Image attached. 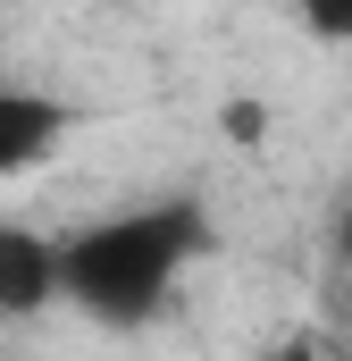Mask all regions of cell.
<instances>
[{
    "label": "cell",
    "instance_id": "cell-1",
    "mask_svg": "<svg viewBox=\"0 0 352 361\" xmlns=\"http://www.w3.org/2000/svg\"><path fill=\"white\" fill-rule=\"evenodd\" d=\"M201 244H210V219L193 193L109 210L68 235V302L101 328H143L168 311L176 277L201 261Z\"/></svg>",
    "mask_w": 352,
    "mask_h": 361
},
{
    "label": "cell",
    "instance_id": "cell-2",
    "mask_svg": "<svg viewBox=\"0 0 352 361\" xmlns=\"http://www.w3.org/2000/svg\"><path fill=\"white\" fill-rule=\"evenodd\" d=\"M51 302H68V235L0 219V319H34Z\"/></svg>",
    "mask_w": 352,
    "mask_h": 361
},
{
    "label": "cell",
    "instance_id": "cell-3",
    "mask_svg": "<svg viewBox=\"0 0 352 361\" xmlns=\"http://www.w3.org/2000/svg\"><path fill=\"white\" fill-rule=\"evenodd\" d=\"M76 135V109L59 92H34V85H0V177H25L42 169L59 143Z\"/></svg>",
    "mask_w": 352,
    "mask_h": 361
},
{
    "label": "cell",
    "instance_id": "cell-4",
    "mask_svg": "<svg viewBox=\"0 0 352 361\" xmlns=\"http://www.w3.org/2000/svg\"><path fill=\"white\" fill-rule=\"evenodd\" d=\"M218 135H227V143H244V152H260V143H268V101H260V92L218 101Z\"/></svg>",
    "mask_w": 352,
    "mask_h": 361
},
{
    "label": "cell",
    "instance_id": "cell-5",
    "mask_svg": "<svg viewBox=\"0 0 352 361\" xmlns=\"http://www.w3.org/2000/svg\"><path fill=\"white\" fill-rule=\"evenodd\" d=\"M294 25L310 42H352V0H294Z\"/></svg>",
    "mask_w": 352,
    "mask_h": 361
},
{
    "label": "cell",
    "instance_id": "cell-6",
    "mask_svg": "<svg viewBox=\"0 0 352 361\" xmlns=\"http://www.w3.org/2000/svg\"><path fill=\"white\" fill-rule=\"evenodd\" d=\"M268 361H319V336H310V328H285V336L268 345Z\"/></svg>",
    "mask_w": 352,
    "mask_h": 361
},
{
    "label": "cell",
    "instance_id": "cell-7",
    "mask_svg": "<svg viewBox=\"0 0 352 361\" xmlns=\"http://www.w3.org/2000/svg\"><path fill=\"white\" fill-rule=\"evenodd\" d=\"M344 269H352V219H344Z\"/></svg>",
    "mask_w": 352,
    "mask_h": 361
},
{
    "label": "cell",
    "instance_id": "cell-8",
    "mask_svg": "<svg viewBox=\"0 0 352 361\" xmlns=\"http://www.w3.org/2000/svg\"><path fill=\"white\" fill-rule=\"evenodd\" d=\"M260 8H294V0H260Z\"/></svg>",
    "mask_w": 352,
    "mask_h": 361
}]
</instances>
